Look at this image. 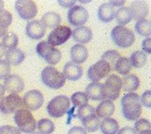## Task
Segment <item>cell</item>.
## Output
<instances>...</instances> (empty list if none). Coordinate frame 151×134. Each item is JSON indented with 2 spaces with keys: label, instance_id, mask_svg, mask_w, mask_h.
Masks as SVG:
<instances>
[{
  "label": "cell",
  "instance_id": "6da1fadb",
  "mask_svg": "<svg viewBox=\"0 0 151 134\" xmlns=\"http://www.w3.org/2000/svg\"><path fill=\"white\" fill-rule=\"evenodd\" d=\"M121 107L124 118L129 121H136L142 115L140 96L134 92L127 93L121 99Z\"/></svg>",
  "mask_w": 151,
  "mask_h": 134
},
{
  "label": "cell",
  "instance_id": "7a4b0ae2",
  "mask_svg": "<svg viewBox=\"0 0 151 134\" xmlns=\"http://www.w3.org/2000/svg\"><path fill=\"white\" fill-rule=\"evenodd\" d=\"M113 42L121 49L130 48L135 42V36L131 29L125 26H115L111 32Z\"/></svg>",
  "mask_w": 151,
  "mask_h": 134
},
{
  "label": "cell",
  "instance_id": "3957f363",
  "mask_svg": "<svg viewBox=\"0 0 151 134\" xmlns=\"http://www.w3.org/2000/svg\"><path fill=\"white\" fill-rule=\"evenodd\" d=\"M14 121L19 130L24 133H32L37 129V122L33 114L25 108L15 112Z\"/></svg>",
  "mask_w": 151,
  "mask_h": 134
},
{
  "label": "cell",
  "instance_id": "277c9868",
  "mask_svg": "<svg viewBox=\"0 0 151 134\" xmlns=\"http://www.w3.org/2000/svg\"><path fill=\"white\" fill-rule=\"evenodd\" d=\"M41 80L48 88L52 90L61 89L65 84V78L63 73L52 66H47L43 69L41 73Z\"/></svg>",
  "mask_w": 151,
  "mask_h": 134
},
{
  "label": "cell",
  "instance_id": "5b68a950",
  "mask_svg": "<svg viewBox=\"0 0 151 134\" xmlns=\"http://www.w3.org/2000/svg\"><path fill=\"white\" fill-rule=\"evenodd\" d=\"M70 105V99L65 95H59L50 101L47 105V112L51 118H59L68 112Z\"/></svg>",
  "mask_w": 151,
  "mask_h": 134
},
{
  "label": "cell",
  "instance_id": "8992f818",
  "mask_svg": "<svg viewBox=\"0 0 151 134\" xmlns=\"http://www.w3.org/2000/svg\"><path fill=\"white\" fill-rule=\"evenodd\" d=\"M121 90V78L117 75H111L103 84V98L109 101H116Z\"/></svg>",
  "mask_w": 151,
  "mask_h": 134
},
{
  "label": "cell",
  "instance_id": "52a82bcc",
  "mask_svg": "<svg viewBox=\"0 0 151 134\" xmlns=\"http://www.w3.org/2000/svg\"><path fill=\"white\" fill-rule=\"evenodd\" d=\"M37 52L50 65L57 64L62 59L61 51L54 47L49 45L47 41H40L37 45Z\"/></svg>",
  "mask_w": 151,
  "mask_h": 134
},
{
  "label": "cell",
  "instance_id": "ba28073f",
  "mask_svg": "<svg viewBox=\"0 0 151 134\" xmlns=\"http://www.w3.org/2000/svg\"><path fill=\"white\" fill-rule=\"evenodd\" d=\"M72 36V30L66 25H59L52 30L48 37V43L51 47H57L65 44Z\"/></svg>",
  "mask_w": 151,
  "mask_h": 134
},
{
  "label": "cell",
  "instance_id": "9c48e42d",
  "mask_svg": "<svg viewBox=\"0 0 151 134\" xmlns=\"http://www.w3.org/2000/svg\"><path fill=\"white\" fill-rule=\"evenodd\" d=\"M67 19L70 24L76 27L83 26L89 20V11L86 8L80 5H75L69 9Z\"/></svg>",
  "mask_w": 151,
  "mask_h": 134
},
{
  "label": "cell",
  "instance_id": "30bf717a",
  "mask_svg": "<svg viewBox=\"0 0 151 134\" xmlns=\"http://www.w3.org/2000/svg\"><path fill=\"white\" fill-rule=\"evenodd\" d=\"M15 9L22 20L29 21L37 14V6L32 0H18L15 2Z\"/></svg>",
  "mask_w": 151,
  "mask_h": 134
},
{
  "label": "cell",
  "instance_id": "8fae6325",
  "mask_svg": "<svg viewBox=\"0 0 151 134\" xmlns=\"http://www.w3.org/2000/svg\"><path fill=\"white\" fill-rule=\"evenodd\" d=\"M22 108V100L17 94H9L0 100V112L3 114H12Z\"/></svg>",
  "mask_w": 151,
  "mask_h": 134
},
{
  "label": "cell",
  "instance_id": "7c38bea8",
  "mask_svg": "<svg viewBox=\"0 0 151 134\" xmlns=\"http://www.w3.org/2000/svg\"><path fill=\"white\" fill-rule=\"evenodd\" d=\"M22 100V104H24V108L29 110V111L38 110L44 103L43 94L37 90L27 91Z\"/></svg>",
  "mask_w": 151,
  "mask_h": 134
},
{
  "label": "cell",
  "instance_id": "4fadbf2b",
  "mask_svg": "<svg viewBox=\"0 0 151 134\" xmlns=\"http://www.w3.org/2000/svg\"><path fill=\"white\" fill-rule=\"evenodd\" d=\"M110 72H111V68L108 63L100 60L89 68L88 77L92 82H99L101 79L107 77Z\"/></svg>",
  "mask_w": 151,
  "mask_h": 134
},
{
  "label": "cell",
  "instance_id": "5bb4252c",
  "mask_svg": "<svg viewBox=\"0 0 151 134\" xmlns=\"http://www.w3.org/2000/svg\"><path fill=\"white\" fill-rule=\"evenodd\" d=\"M5 90L8 91L9 94H17L22 92L24 89V79L17 75H9V77L5 79L4 82Z\"/></svg>",
  "mask_w": 151,
  "mask_h": 134
},
{
  "label": "cell",
  "instance_id": "9a60e30c",
  "mask_svg": "<svg viewBox=\"0 0 151 134\" xmlns=\"http://www.w3.org/2000/svg\"><path fill=\"white\" fill-rule=\"evenodd\" d=\"M26 36L33 40L41 39L46 34V28L42 24V22L38 20H35L27 22L25 27Z\"/></svg>",
  "mask_w": 151,
  "mask_h": 134
},
{
  "label": "cell",
  "instance_id": "2e32d148",
  "mask_svg": "<svg viewBox=\"0 0 151 134\" xmlns=\"http://www.w3.org/2000/svg\"><path fill=\"white\" fill-rule=\"evenodd\" d=\"M130 11L132 13V19L138 21L145 20L148 14V6L147 2L141 1V0H135L131 3L129 7Z\"/></svg>",
  "mask_w": 151,
  "mask_h": 134
},
{
  "label": "cell",
  "instance_id": "e0dca14e",
  "mask_svg": "<svg viewBox=\"0 0 151 134\" xmlns=\"http://www.w3.org/2000/svg\"><path fill=\"white\" fill-rule=\"evenodd\" d=\"M63 75L65 79L71 81H78L82 77L83 69L78 64H76L72 62H68L63 68Z\"/></svg>",
  "mask_w": 151,
  "mask_h": 134
},
{
  "label": "cell",
  "instance_id": "ac0fdd59",
  "mask_svg": "<svg viewBox=\"0 0 151 134\" xmlns=\"http://www.w3.org/2000/svg\"><path fill=\"white\" fill-rule=\"evenodd\" d=\"M72 37L79 45L89 43L92 38V31L87 26H80L72 31Z\"/></svg>",
  "mask_w": 151,
  "mask_h": 134
},
{
  "label": "cell",
  "instance_id": "d6986e66",
  "mask_svg": "<svg viewBox=\"0 0 151 134\" xmlns=\"http://www.w3.org/2000/svg\"><path fill=\"white\" fill-rule=\"evenodd\" d=\"M89 57V51L84 45H74L71 49V60L76 64H80L86 62Z\"/></svg>",
  "mask_w": 151,
  "mask_h": 134
},
{
  "label": "cell",
  "instance_id": "ffe728a7",
  "mask_svg": "<svg viewBox=\"0 0 151 134\" xmlns=\"http://www.w3.org/2000/svg\"><path fill=\"white\" fill-rule=\"evenodd\" d=\"M139 86H140V80L135 75L128 74L123 75V77L121 78V90L125 92L131 93L135 91Z\"/></svg>",
  "mask_w": 151,
  "mask_h": 134
},
{
  "label": "cell",
  "instance_id": "44dd1931",
  "mask_svg": "<svg viewBox=\"0 0 151 134\" xmlns=\"http://www.w3.org/2000/svg\"><path fill=\"white\" fill-rule=\"evenodd\" d=\"M116 10L112 5L108 2L102 4L98 9V18L102 22L107 23L115 19Z\"/></svg>",
  "mask_w": 151,
  "mask_h": 134
},
{
  "label": "cell",
  "instance_id": "7402d4cb",
  "mask_svg": "<svg viewBox=\"0 0 151 134\" xmlns=\"http://www.w3.org/2000/svg\"><path fill=\"white\" fill-rule=\"evenodd\" d=\"M6 62H7L9 65H13L17 66L21 64V63L24 61L25 59V54L24 52L20 49H9L6 51Z\"/></svg>",
  "mask_w": 151,
  "mask_h": 134
},
{
  "label": "cell",
  "instance_id": "603a6c76",
  "mask_svg": "<svg viewBox=\"0 0 151 134\" xmlns=\"http://www.w3.org/2000/svg\"><path fill=\"white\" fill-rule=\"evenodd\" d=\"M115 112V104L113 102L109 100H104L102 102L96 107L95 115L99 118H110Z\"/></svg>",
  "mask_w": 151,
  "mask_h": 134
},
{
  "label": "cell",
  "instance_id": "cb8c5ba5",
  "mask_svg": "<svg viewBox=\"0 0 151 134\" xmlns=\"http://www.w3.org/2000/svg\"><path fill=\"white\" fill-rule=\"evenodd\" d=\"M85 93L88 99L92 101H101L103 98V84L99 82L90 83L85 90Z\"/></svg>",
  "mask_w": 151,
  "mask_h": 134
},
{
  "label": "cell",
  "instance_id": "d4e9b609",
  "mask_svg": "<svg viewBox=\"0 0 151 134\" xmlns=\"http://www.w3.org/2000/svg\"><path fill=\"white\" fill-rule=\"evenodd\" d=\"M40 21L42 22L45 28L54 29L55 27L60 25V23L62 22V18L59 14L54 12V11H50V12L45 13L42 16Z\"/></svg>",
  "mask_w": 151,
  "mask_h": 134
},
{
  "label": "cell",
  "instance_id": "484cf974",
  "mask_svg": "<svg viewBox=\"0 0 151 134\" xmlns=\"http://www.w3.org/2000/svg\"><path fill=\"white\" fill-rule=\"evenodd\" d=\"M99 129L102 134H118L119 130V122L111 118H104L100 123Z\"/></svg>",
  "mask_w": 151,
  "mask_h": 134
},
{
  "label": "cell",
  "instance_id": "4316f807",
  "mask_svg": "<svg viewBox=\"0 0 151 134\" xmlns=\"http://www.w3.org/2000/svg\"><path fill=\"white\" fill-rule=\"evenodd\" d=\"M131 65L134 68H142L147 62V56L142 50H137L132 52L130 57Z\"/></svg>",
  "mask_w": 151,
  "mask_h": 134
},
{
  "label": "cell",
  "instance_id": "83f0119b",
  "mask_svg": "<svg viewBox=\"0 0 151 134\" xmlns=\"http://www.w3.org/2000/svg\"><path fill=\"white\" fill-rule=\"evenodd\" d=\"M115 18L120 26H125L129 22H131V21L132 20L130 9L126 7L119 8L115 14Z\"/></svg>",
  "mask_w": 151,
  "mask_h": 134
},
{
  "label": "cell",
  "instance_id": "f1b7e54d",
  "mask_svg": "<svg viewBox=\"0 0 151 134\" xmlns=\"http://www.w3.org/2000/svg\"><path fill=\"white\" fill-rule=\"evenodd\" d=\"M81 122H82L84 130L87 132H94L99 129L101 120L96 115H93L90 116V118L82 120Z\"/></svg>",
  "mask_w": 151,
  "mask_h": 134
},
{
  "label": "cell",
  "instance_id": "f546056e",
  "mask_svg": "<svg viewBox=\"0 0 151 134\" xmlns=\"http://www.w3.org/2000/svg\"><path fill=\"white\" fill-rule=\"evenodd\" d=\"M131 69H132V65H131L130 60L128 59V58L122 57V56H121L118 60V62H116L115 67H114L115 71H117L119 75H123L130 74Z\"/></svg>",
  "mask_w": 151,
  "mask_h": 134
},
{
  "label": "cell",
  "instance_id": "4dcf8cb0",
  "mask_svg": "<svg viewBox=\"0 0 151 134\" xmlns=\"http://www.w3.org/2000/svg\"><path fill=\"white\" fill-rule=\"evenodd\" d=\"M135 31L141 37H149L151 34V22L150 21L145 19L138 21L135 23Z\"/></svg>",
  "mask_w": 151,
  "mask_h": 134
},
{
  "label": "cell",
  "instance_id": "1f68e13d",
  "mask_svg": "<svg viewBox=\"0 0 151 134\" xmlns=\"http://www.w3.org/2000/svg\"><path fill=\"white\" fill-rule=\"evenodd\" d=\"M37 128L38 129V132L42 134H51L55 130V125L50 119L42 118L37 122Z\"/></svg>",
  "mask_w": 151,
  "mask_h": 134
},
{
  "label": "cell",
  "instance_id": "d6a6232c",
  "mask_svg": "<svg viewBox=\"0 0 151 134\" xmlns=\"http://www.w3.org/2000/svg\"><path fill=\"white\" fill-rule=\"evenodd\" d=\"M120 57L121 56L119 54V52H118L117 50H107L102 55L101 60L106 62L109 64L110 68H111V71H112V70H114L116 62H118V60Z\"/></svg>",
  "mask_w": 151,
  "mask_h": 134
},
{
  "label": "cell",
  "instance_id": "836d02e7",
  "mask_svg": "<svg viewBox=\"0 0 151 134\" xmlns=\"http://www.w3.org/2000/svg\"><path fill=\"white\" fill-rule=\"evenodd\" d=\"M19 43V38L17 37V34L14 33H9L6 34V36L2 38V45L5 49H16L17 45Z\"/></svg>",
  "mask_w": 151,
  "mask_h": 134
},
{
  "label": "cell",
  "instance_id": "e575fe53",
  "mask_svg": "<svg viewBox=\"0 0 151 134\" xmlns=\"http://www.w3.org/2000/svg\"><path fill=\"white\" fill-rule=\"evenodd\" d=\"M71 102L75 106L77 107H82L84 105H87L89 102V99L87 97L86 93L82 91L76 92L71 97Z\"/></svg>",
  "mask_w": 151,
  "mask_h": 134
},
{
  "label": "cell",
  "instance_id": "d590c367",
  "mask_svg": "<svg viewBox=\"0 0 151 134\" xmlns=\"http://www.w3.org/2000/svg\"><path fill=\"white\" fill-rule=\"evenodd\" d=\"M93 115H95V109L91 105L87 104V105H84L82 107L78 108L77 116L81 121H82V120L88 118H90V116Z\"/></svg>",
  "mask_w": 151,
  "mask_h": 134
},
{
  "label": "cell",
  "instance_id": "8d00e7d4",
  "mask_svg": "<svg viewBox=\"0 0 151 134\" xmlns=\"http://www.w3.org/2000/svg\"><path fill=\"white\" fill-rule=\"evenodd\" d=\"M150 129H151L150 121L146 118H139L138 120H136L134 124V130L136 131L137 134L143 131L150 130Z\"/></svg>",
  "mask_w": 151,
  "mask_h": 134
},
{
  "label": "cell",
  "instance_id": "74e56055",
  "mask_svg": "<svg viewBox=\"0 0 151 134\" xmlns=\"http://www.w3.org/2000/svg\"><path fill=\"white\" fill-rule=\"evenodd\" d=\"M12 22V14L8 10H3L0 13V26L8 29V27Z\"/></svg>",
  "mask_w": 151,
  "mask_h": 134
},
{
  "label": "cell",
  "instance_id": "f35d334b",
  "mask_svg": "<svg viewBox=\"0 0 151 134\" xmlns=\"http://www.w3.org/2000/svg\"><path fill=\"white\" fill-rule=\"evenodd\" d=\"M10 75V65L5 60H0V79H6Z\"/></svg>",
  "mask_w": 151,
  "mask_h": 134
},
{
  "label": "cell",
  "instance_id": "ab89813d",
  "mask_svg": "<svg viewBox=\"0 0 151 134\" xmlns=\"http://www.w3.org/2000/svg\"><path fill=\"white\" fill-rule=\"evenodd\" d=\"M141 105H144L146 108L151 107V91L147 90L143 93V95L140 97Z\"/></svg>",
  "mask_w": 151,
  "mask_h": 134
},
{
  "label": "cell",
  "instance_id": "60d3db41",
  "mask_svg": "<svg viewBox=\"0 0 151 134\" xmlns=\"http://www.w3.org/2000/svg\"><path fill=\"white\" fill-rule=\"evenodd\" d=\"M0 134H21V131L16 127L5 125L0 127Z\"/></svg>",
  "mask_w": 151,
  "mask_h": 134
},
{
  "label": "cell",
  "instance_id": "b9f144b4",
  "mask_svg": "<svg viewBox=\"0 0 151 134\" xmlns=\"http://www.w3.org/2000/svg\"><path fill=\"white\" fill-rule=\"evenodd\" d=\"M78 1L76 0H59L58 1V4H59L62 8H65V9H71L72 7H74L75 5H77Z\"/></svg>",
  "mask_w": 151,
  "mask_h": 134
},
{
  "label": "cell",
  "instance_id": "7bdbcfd3",
  "mask_svg": "<svg viewBox=\"0 0 151 134\" xmlns=\"http://www.w3.org/2000/svg\"><path fill=\"white\" fill-rule=\"evenodd\" d=\"M142 48H143V51L146 54L151 53V38L150 37H147L144 40L142 43Z\"/></svg>",
  "mask_w": 151,
  "mask_h": 134
},
{
  "label": "cell",
  "instance_id": "ee69618b",
  "mask_svg": "<svg viewBox=\"0 0 151 134\" xmlns=\"http://www.w3.org/2000/svg\"><path fill=\"white\" fill-rule=\"evenodd\" d=\"M67 134H87V131L84 130L83 127L75 126V127H72L71 129L69 130Z\"/></svg>",
  "mask_w": 151,
  "mask_h": 134
},
{
  "label": "cell",
  "instance_id": "f6af8a7d",
  "mask_svg": "<svg viewBox=\"0 0 151 134\" xmlns=\"http://www.w3.org/2000/svg\"><path fill=\"white\" fill-rule=\"evenodd\" d=\"M118 134H137V133L134 130V129H132V127H124L119 130Z\"/></svg>",
  "mask_w": 151,
  "mask_h": 134
},
{
  "label": "cell",
  "instance_id": "bcb514c9",
  "mask_svg": "<svg viewBox=\"0 0 151 134\" xmlns=\"http://www.w3.org/2000/svg\"><path fill=\"white\" fill-rule=\"evenodd\" d=\"M108 3L110 5H112L114 8H116V7L122 8L126 3V0H120V1H119V0H110Z\"/></svg>",
  "mask_w": 151,
  "mask_h": 134
},
{
  "label": "cell",
  "instance_id": "7dc6e473",
  "mask_svg": "<svg viewBox=\"0 0 151 134\" xmlns=\"http://www.w3.org/2000/svg\"><path fill=\"white\" fill-rule=\"evenodd\" d=\"M8 34V29H5L0 26V38H3Z\"/></svg>",
  "mask_w": 151,
  "mask_h": 134
},
{
  "label": "cell",
  "instance_id": "c3c4849f",
  "mask_svg": "<svg viewBox=\"0 0 151 134\" xmlns=\"http://www.w3.org/2000/svg\"><path fill=\"white\" fill-rule=\"evenodd\" d=\"M6 51H7V50H6V49L3 47V45L0 43V60H1L2 57L6 54Z\"/></svg>",
  "mask_w": 151,
  "mask_h": 134
},
{
  "label": "cell",
  "instance_id": "681fc988",
  "mask_svg": "<svg viewBox=\"0 0 151 134\" xmlns=\"http://www.w3.org/2000/svg\"><path fill=\"white\" fill-rule=\"evenodd\" d=\"M5 92H6V90H5V88H4V86L0 83V100L4 97V95H5Z\"/></svg>",
  "mask_w": 151,
  "mask_h": 134
},
{
  "label": "cell",
  "instance_id": "f907efd6",
  "mask_svg": "<svg viewBox=\"0 0 151 134\" xmlns=\"http://www.w3.org/2000/svg\"><path fill=\"white\" fill-rule=\"evenodd\" d=\"M3 9H4V1L0 0V13L3 11Z\"/></svg>",
  "mask_w": 151,
  "mask_h": 134
},
{
  "label": "cell",
  "instance_id": "816d5d0a",
  "mask_svg": "<svg viewBox=\"0 0 151 134\" xmlns=\"http://www.w3.org/2000/svg\"><path fill=\"white\" fill-rule=\"evenodd\" d=\"M91 0H87V1H84V0H79L78 3H81V4H86V3H90Z\"/></svg>",
  "mask_w": 151,
  "mask_h": 134
},
{
  "label": "cell",
  "instance_id": "f5cc1de1",
  "mask_svg": "<svg viewBox=\"0 0 151 134\" xmlns=\"http://www.w3.org/2000/svg\"><path fill=\"white\" fill-rule=\"evenodd\" d=\"M139 134H151V131H150V130H147V131H143V132H140Z\"/></svg>",
  "mask_w": 151,
  "mask_h": 134
},
{
  "label": "cell",
  "instance_id": "db71d44e",
  "mask_svg": "<svg viewBox=\"0 0 151 134\" xmlns=\"http://www.w3.org/2000/svg\"><path fill=\"white\" fill-rule=\"evenodd\" d=\"M31 134H42V133H40V132H37V131H34V132H32Z\"/></svg>",
  "mask_w": 151,
  "mask_h": 134
}]
</instances>
